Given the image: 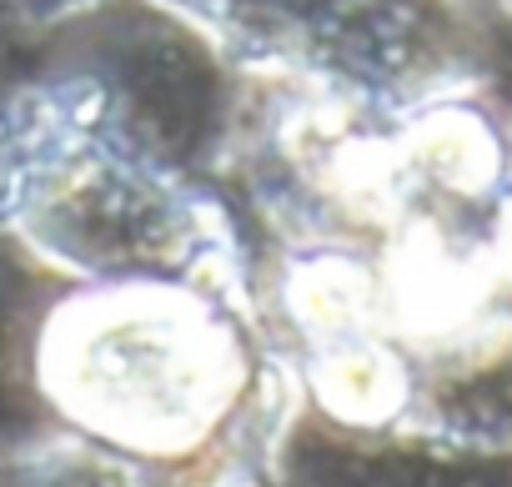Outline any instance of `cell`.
<instances>
[{"label": "cell", "mask_w": 512, "mask_h": 487, "mask_svg": "<svg viewBox=\"0 0 512 487\" xmlns=\"http://www.w3.org/2000/svg\"><path fill=\"white\" fill-rule=\"evenodd\" d=\"M262 487H512V447L457 442L412 422L352 427L297 397Z\"/></svg>", "instance_id": "obj_5"}, {"label": "cell", "mask_w": 512, "mask_h": 487, "mask_svg": "<svg viewBox=\"0 0 512 487\" xmlns=\"http://www.w3.org/2000/svg\"><path fill=\"white\" fill-rule=\"evenodd\" d=\"M0 487H146L141 467L91 437L56 432L31 452L0 462Z\"/></svg>", "instance_id": "obj_7"}, {"label": "cell", "mask_w": 512, "mask_h": 487, "mask_svg": "<svg viewBox=\"0 0 512 487\" xmlns=\"http://www.w3.org/2000/svg\"><path fill=\"white\" fill-rule=\"evenodd\" d=\"M66 287L71 277L51 272L6 236V247H0V462L61 432L46 402L41 352L51 312Z\"/></svg>", "instance_id": "obj_6"}, {"label": "cell", "mask_w": 512, "mask_h": 487, "mask_svg": "<svg viewBox=\"0 0 512 487\" xmlns=\"http://www.w3.org/2000/svg\"><path fill=\"white\" fill-rule=\"evenodd\" d=\"M6 6L26 21V26H41V31H51V26H61V21H71V16H81L86 6H96V0H6Z\"/></svg>", "instance_id": "obj_9"}, {"label": "cell", "mask_w": 512, "mask_h": 487, "mask_svg": "<svg viewBox=\"0 0 512 487\" xmlns=\"http://www.w3.org/2000/svg\"><path fill=\"white\" fill-rule=\"evenodd\" d=\"M0 236L86 287L241 277L216 186L121 146L51 76L0 96Z\"/></svg>", "instance_id": "obj_2"}, {"label": "cell", "mask_w": 512, "mask_h": 487, "mask_svg": "<svg viewBox=\"0 0 512 487\" xmlns=\"http://www.w3.org/2000/svg\"><path fill=\"white\" fill-rule=\"evenodd\" d=\"M41 76L121 146L201 186L241 166L267 96V76L171 0H96L51 26Z\"/></svg>", "instance_id": "obj_3"}, {"label": "cell", "mask_w": 512, "mask_h": 487, "mask_svg": "<svg viewBox=\"0 0 512 487\" xmlns=\"http://www.w3.org/2000/svg\"><path fill=\"white\" fill-rule=\"evenodd\" d=\"M482 262H487V277L497 287V302L512 307V176L482 216Z\"/></svg>", "instance_id": "obj_8"}, {"label": "cell", "mask_w": 512, "mask_h": 487, "mask_svg": "<svg viewBox=\"0 0 512 487\" xmlns=\"http://www.w3.org/2000/svg\"><path fill=\"white\" fill-rule=\"evenodd\" d=\"M61 432L131 457L146 487H262L297 407L241 277L71 282L41 352Z\"/></svg>", "instance_id": "obj_1"}, {"label": "cell", "mask_w": 512, "mask_h": 487, "mask_svg": "<svg viewBox=\"0 0 512 487\" xmlns=\"http://www.w3.org/2000/svg\"><path fill=\"white\" fill-rule=\"evenodd\" d=\"M246 71L362 111L462 86L452 0H171Z\"/></svg>", "instance_id": "obj_4"}]
</instances>
